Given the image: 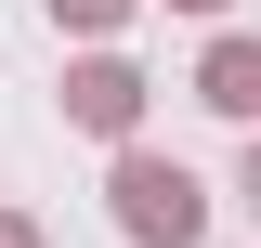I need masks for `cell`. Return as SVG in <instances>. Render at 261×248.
<instances>
[{
	"label": "cell",
	"mask_w": 261,
	"mask_h": 248,
	"mask_svg": "<svg viewBox=\"0 0 261 248\" xmlns=\"http://www.w3.org/2000/svg\"><path fill=\"white\" fill-rule=\"evenodd\" d=\"M130 105H144V92H130L118 65H92V79H79V118H92V131H118V118H130Z\"/></svg>",
	"instance_id": "3"
},
{
	"label": "cell",
	"mask_w": 261,
	"mask_h": 248,
	"mask_svg": "<svg viewBox=\"0 0 261 248\" xmlns=\"http://www.w3.org/2000/svg\"><path fill=\"white\" fill-rule=\"evenodd\" d=\"M196 13H209V0H196Z\"/></svg>",
	"instance_id": "6"
},
{
	"label": "cell",
	"mask_w": 261,
	"mask_h": 248,
	"mask_svg": "<svg viewBox=\"0 0 261 248\" xmlns=\"http://www.w3.org/2000/svg\"><path fill=\"white\" fill-rule=\"evenodd\" d=\"M53 13H79V27H105V13H118V0H53Z\"/></svg>",
	"instance_id": "4"
},
{
	"label": "cell",
	"mask_w": 261,
	"mask_h": 248,
	"mask_svg": "<svg viewBox=\"0 0 261 248\" xmlns=\"http://www.w3.org/2000/svg\"><path fill=\"white\" fill-rule=\"evenodd\" d=\"M209 105H222V118H261V53H248V39L209 53Z\"/></svg>",
	"instance_id": "2"
},
{
	"label": "cell",
	"mask_w": 261,
	"mask_h": 248,
	"mask_svg": "<svg viewBox=\"0 0 261 248\" xmlns=\"http://www.w3.org/2000/svg\"><path fill=\"white\" fill-rule=\"evenodd\" d=\"M118 222H130L144 248H183V235H196V183L157 170V157H130V170H118Z\"/></svg>",
	"instance_id": "1"
},
{
	"label": "cell",
	"mask_w": 261,
	"mask_h": 248,
	"mask_svg": "<svg viewBox=\"0 0 261 248\" xmlns=\"http://www.w3.org/2000/svg\"><path fill=\"white\" fill-rule=\"evenodd\" d=\"M248 209H261V157H248Z\"/></svg>",
	"instance_id": "5"
}]
</instances>
